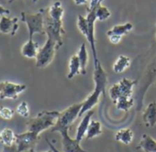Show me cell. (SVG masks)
<instances>
[{
    "label": "cell",
    "mask_w": 156,
    "mask_h": 152,
    "mask_svg": "<svg viewBox=\"0 0 156 152\" xmlns=\"http://www.w3.org/2000/svg\"><path fill=\"white\" fill-rule=\"evenodd\" d=\"M93 78L95 82V89L93 92L82 102V108L79 116H82V114H85L88 111H91L99 102V98L101 94L105 96L108 79H107V74L100 62H98L97 65H95Z\"/></svg>",
    "instance_id": "cell-1"
},
{
    "label": "cell",
    "mask_w": 156,
    "mask_h": 152,
    "mask_svg": "<svg viewBox=\"0 0 156 152\" xmlns=\"http://www.w3.org/2000/svg\"><path fill=\"white\" fill-rule=\"evenodd\" d=\"M60 115L58 111H42L36 116L29 119L26 122V127L28 131H30L37 135H40L43 131L52 128Z\"/></svg>",
    "instance_id": "cell-2"
},
{
    "label": "cell",
    "mask_w": 156,
    "mask_h": 152,
    "mask_svg": "<svg viewBox=\"0 0 156 152\" xmlns=\"http://www.w3.org/2000/svg\"><path fill=\"white\" fill-rule=\"evenodd\" d=\"M44 9H40L37 13L21 12V20L26 24L29 32V39H33L34 34H46Z\"/></svg>",
    "instance_id": "cell-3"
},
{
    "label": "cell",
    "mask_w": 156,
    "mask_h": 152,
    "mask_svg": "<svg viewBox=\"0 0 156 152\" xmlns=\"http://www.w3.org/2000/svg\"><path fill=\"white\" fill-rule=\"evenodd\" d=\"M81 108H82V102L73 104L69 106L67 109L61 112L55 125L51 129V131L60 132L62 129L69 128L70 125L76 120V118L79 117Z\"/></svg>",
    "instance_id": "cell-4"
},
{
    "label": "cell",
    "mask_w": 156,
    "mask_h": 152,
    "mask_svg": "<svg viewBox=\"0 0 156 152\" xmlns=\"http://www.w3.org/2000/svg\"><path fill=\"white\" fill-rule=\"evenodd\" d=\"M59 45L57 42L52 39L51 37L47 36L46 43L43 44L42 47L40 48L39 53L37 54L36 59V67L38 68H44L49 65L55 55V52L59 49Z\"/></svg>",
    "instance_id": "cell-5"
},
{
    "label": "cell",
    "mask_w": 156,
    "mask_h": 152,
    "mask_svg": "<svg viewBox=\"0 0 156 152\" xmlns=\"http://www.w3.org/2000/svg\"><path fill=\"white\" fill-rule=\"evenodd\" d=\"M27 90V85L18 84L9 80L0 81V100L16 101Z\"/></svg>",
    "instance_id": "cell-6"
},
{
    "label": "cell",
    "mask_w": 156,
    "mask_h": 152,
    "mask_svg": "<svg viewBox=\"0 0 156 152\" xmlns=\"http://www.w3.org/2000/svg\"><path fill=\"white\" fill-rule=\"evenodd\" d=\"M98 8V6L97 7H89L87 9V24H88V34L87 36V40L88 41L91 50H92V54H93V57H94V65H97V64L99 62L98 58V54H97V49H96V38H95V23L97 19V9Z\"/></svg>",
    "instance_id": "cell-7"
},
{
    "label": "cell",
    "mask_w": 156,
    "mask_h": 152,
    "mask_svg": "<svg viewBox=\"0 0 156 152\" xmlns=\"http://www.w3.org/2000/svg\"><path fill=\"white\" fill-rule=\"evenodd\" d=\"M135 84H136L135 80H131L126 78L122 79L119 82L114 84L109 89V95L113 103L119 97H122V96L131 97L132 92H133V87L135 86Z\"/></svg>",
    "instance_id": "cell-8"
},
{
    "label": "cell",
    "mask_w": 156,
    "mask_h": 152,
    "mask_svg": "<svg viewBox=\"0 0 156 152\" xmlns=\"http://www.w3.org/2000/svg\"><path fill=\"white\" fill-rule=\"evenodd\" d=\"M38 140L39 135L28 130L22 134H17L16 146L18 152H24L26 150L30 151L34 149L36 144L38 143Z\"/></svg>",
    "instance_id": "cell-9"
},
{
    "label": "cell",
    "mask_w": 156,
    "mask_h": 152,
    "mask_svg": "<svg viewBox=\"0 0 156 152\" xmlns=\"http://www.w3.org/2000/svg\"><path fill=\"white\" fill-rule=\"evenodd\" d=\"M44 20L46 35L54 39L57 42L59 47H61L62 45V35L65 33V31L62 28V21H54L49 16H47Z\"/></svg>",
    "instance_id": "cell-10"
},
{
    "label": "cell",
    "mask_w": 156,
    "mask_h": 152,
    "mask_svg": "<svg viewBox=\"0 0 156 152\" xmlns=\"http://www.w3.org/2000/svg\"><path fill=\"white\" fill-rule=\"evenodd\" d=\"M62 135V145L63 152H88L85 150L75 138L69 135V128L62 129L59 132Z\"/></svg>",
    "instance_id": "cell-11"
},
{
    "label": "cell",
    "mask_w": 156,
    "mask_h": 152,
    "mask_svg": "<svg viewBox=\"0 0 156 152\" xmlns=\"http://www.w3.org/2000/svg\"><path fill=\"white\" fill-rule=\"evenodd\" d=\"M18 21V18H9L8 15L1 16L0 18V32L14 36L20 28Z\"/></svg>",
    "instance_id": "cell-12"
},
{
    "label": "cell",
    "mask_w": 156,
    "mask_h": 152,
    "mask_svg": "<svg viewBox=\"0 0 156 152\" xmlns=\"http://www.w3.org/2000/svg\"><path fill=\"white\" fill-rule=\"evenodd\" d=\"M93 114H94V111H92V110L86 113L82 121L80 122L79 124H78L76 134H75V139L78 142H81L82 139L85 137V135H87V129H88V126L91 122V118H92Z\"/></svg>",
    "instance_id": "cell-13"
},
{
    "label": "cell",
    "mask_w": 156,
    "mask_h": 152,
    "mask_svg": "<svg viewBox=\"0 0 156 152\" xmlns=\"http://www.w3.org/2000/svg\"><path fill=\"white\" fill-rule=\"evenodd\" d=\"M142 120L149 128H151L156 124V102L149 103L142 113Z\"/></svg>",
    "instance_id": "cell-14"
},
{
    "label": "cell",
    "mask_w": 156,
    "mask_h": 152,
    "mask_svg": "<svg viewBox=\"0 0 156 152\" xmlns=\"http://www.w3.org/2000/svg\"><path fill=\"white\" fill-rule=\"evenodd\" d=\"M40 47L39 44L33 41V39H29L21 47V54L22 56L29 58V59H32V58H36L37 54L39 53Z\"/></svg>",
    "instance_id": "cell-15"
},
{
    "label": "cell",
    "mask_w": 156,
    "mask_h": 152,
    "mask_svg": "<svg viewBox=\"0 0 156 152\" xmlns=\"http://www.w3.org/2000/svg\"><path fill=\"white\" fill-rule=\"evenodd\" d=\"M16 139L17 134L12 129L6 127L0 131V144L4 146H12L16 143Z\"/></svg>",
    "instance_id": "cell-16"
},
{
    "label": "cell",
    "mask_w": 156,
    "mask_h": 152,
    "mask_svg": "<svg viewBox=\"0 0 156 152\" xmlns=\"http://www.w3.org/2000/svg\"><path fill=\"white\" fill-rule=\"evenodd\" d=\"M138 148L142 149L144 152H156V141L151 135L143 134Z\"/></svg>",
    "instance_id": "cell-17"
},
{
    "label": "cell",
    "mask_w": 156,
    "mask_h": 152,
    "mask_svg": "<svg viewBox=\"0 0 156 152\" xmlns=\"http://www.w3.org/2000/svg\"><path fill=\"white\" fill-rule=\"evenodd\" d=\"M81 74V65L77 54H73L69 61V72L67 74V79L72 80L75 76Z\"/></svg>",
    "instance_id": "cell-18"
},
{
    "label": "cell",
    "mask_w": 156,
    "mask_h": 152,
    "mask_svg": "<svg viewBox=\"0 0 156 152\" xmlns=\"http://www.w3.org/2000/svg\"><path fill=\"white\" fill-rule=\"evenodd\" d=\"M63 13L64 10L60 1L54 2L48 9V16L54 21H62Z\"/></svg>",
    "instance_id": "cell-19"
},
{
    "label": "cell",
    "mask_w": 156,
    "mask_h": 152,
    "mask_svg": "<svg viewBox=\"0 0 156 152\" xmlns=\"http://www.w3.org/2000/svg\"><path fill=\"white\" fill-rule=\"evenodd\" d=\"M134 138V133L129 128H123L119 130L115 135L116 141L121 142L124 145H129Z\"/></svg>",
    "instance_id": "cell-20"
},
{
    "label": "cell",
    "mask_w": 156,
    "mask_h": 152,
    "mask_svg": "<svg viewBox=\"0 0 156 152\" xmlns=\"http://www.w3.org/2000/svg\"><path fill=\"white\" fill-rule=\"evenodd\" d=\"M130 65V58L126 55H119L113 65V71L117 74H120L128 69Z\"/></svg>",
    "instance_id": "cell-21"
},
{
    "label": "cell",
    "mask_w": 156,
    "mask_h": 152,
    "mask_svg": "<svg viewBox=\"0 0 156 152\" xmlns=\"http://www.w3.org/2000/svg\"><path fill=\"white\" fill-rule=\"evenodd\" d=\"M77 56L79 58L80 65H81V74L86 75L87 74V65L88 63V53H87V45L85 43H83L81 44L79 50H78Z\"/></svg>",
    "instance_id": "cell-22"
},
{
    "label": "cell",
    "mask_w": 156,
    "mask_h": 152,
    "mask_svg": "<svg viewBox=\"0 0 156 152\" xmlns=\"http://www.w3.org/2000/svg\"><path fill=\"white\" fill-rule=\"evenodd\" d=\"M102 133H103V131H102L101 123L99 121L91 120L89 126H88V129H87V135H86L87 138V139H93L96 136L100 135Z\"/></svg>",
    "instance_id": "cell-23"
},
{
    "label": "cell",
    "mask_w": 156,
    "mask_h": 152,
    "mask_svg": "<svg viewBox=\"0 0 156 152\" xmlns=\"http://www.w3.org/2000/svg\"><path fill=\"white\" fill-rule=\"evenodd\" d=\"M132 29H133V25L130 22H127V23L121 24V25H115L114 27H112L110 30L108 31L107 35L109 36L111 34H116V35L123 36L126 33H128L129 32H130Z\"/></svg>",
    "instance_id": "cell-24"
},
{
    "label": "cell",
    "mask_w": 156,
    "mask_h": 152,
    "mask_svg": "<svg viewBox=\"0 0 156 152\" xmlns=\"http://www.w3.org/2000/svg\"><path fill=\"white\" fill-rule=\"evenodd\" d=\"M114 104L116 105L117 109L119 111H123V112H128L129 109H131V107L134 104V100L132 99V97H126V96H122L119 97L115 102Z\"/></svg>",
    "instance_id": "cell-25"
},
{
    "label": "cell",
    "mask_w": 156,
    "mask_h": 152,
    "mask_svg": "<svg viewBox=\"0 0 156 152\" xmlns=\"http://www.w3.org/2000/svg\"><path fill=\"white\" fill-rule=\"evenodd\" d=\"M97 19L98 20L100 21H105L107 20H108L111 16V12L109 11V9L102 5H99L98 8L97 9Z\"/></svg>",
    "instance_id": "cell-26"
},
{
    "label": "cell",
    "mask_w": 156,
    "mask_h": 152,
    "mask_svg": "<svg viewBox=\"0 0 156 152\" xmlns=\"http://www.w3.org/2000/svg\"><path fill=\"white\" fill-rule=\"evenodd\" d=\"M77 27L79 29L80 32L87 38L88 34V24H87V20L86 17H83L82 15H78L77 19Z\"/></svg>",
    "instance_id": "cell-27"
},
{
    "label": "cell",
    "mask_w": 156,
    "mask_h": 152,
    "mask_svg": "<svg viewBox=\"0 0 156 152\" xmlns=\"http://www.w3.org/2000/svg\"><path fill=\"white\" fill-rule=\"evenodd\" d=\"M16 113L23 117V118H28L30 116V108L29 104L26 102H21L16 108Z\"/></svg>",
    "instance_id": "cell-28"
},
{
    "label": "cell",
    "mask_w": 156,
    "mask_h": 152,
    "mask_svg": "<svg viewBox=\"0 0 156 152\" xmlns=\"http://www.w3.org/2000/svg\"><path fill=\"white\" fill-rule=\"evenodd\" d=\"M14 116V110L7 106H0V118L5 121H10Z\"/></svg>",
    "instance_id": "cell-29"
},
{
    "label": "cell",
    "mask_w": 156,
    "mask_h": 152,
    "mask_svg": "<svg viewBox=\"0 0 156 152\" xmlns=\"http://www.w3.org/2000/svg\"><path fill=\"white\" fill-rule=\"evenodd\" d=\"M108 39H109V42L113 44H117L119 43L121 39H122V36H119V35H116V34H111L108 36Z\"/></svg>",
    "instance_id": "cell-30"
},
{
    "label": "cell",
    "mask_w": 156,
    "mask_h": 152,
    "mask_svg": "<svg viewBox=\"0 0 156 152\" xmlns=\"http://www.w3.org/2000/svg\"><path fill=\"white\" fill-rule=\"evenodd\" d=\"M9 13H10V11H9L8 9H6L5 7H3V6L0 5V16H3V15H9Z\"/></svg>",
    "instance_id": "cell-31"
},
{
    "label": "cell",
    "mask_w": 156,
    "mask_h": 152,
    "mask_svg": "<svg viewBox=\"0 0 156 152\" xmlns=\"http://www.w3.org/2000/svg\"><path fill=\"white\" fill-rule=\"evenodd\" d=\"M88 0H73V2L76 6H82V5H86L87 3Z\"/></svg>",
    "instance_id": "cell-32"
},
{
    "label": "cell",
    "mask_w": 156,
    "mask_h": 152,
    "mask_svg": "<svg viewBox=\"0 0 156 152\" xmlns=\"http://www.w3.org/2000/svg\"><path fill=\"white\" fill-rule=\"evenodd\" d=\"M46 141H47V143H48V145H49L50 148L52 150V152H60V151H59V150H58V149H57V148H56L52 144H51V141H49V139H48V138H46Z\"/></svg>",
    "instance_id": "cell-33"
},
{
    "label": "cell",
    "mask_w": 156,
    "mask_h": 152,
    "mask_svg": "<svg viewBox=\"0 0 156 152\" xmlns=\"http://www.w3.org/2000/svg\"><path fill=\"white\" fill-rule=\"evenodd\" d=\"M30 152H35V151H34V149H32V150H30ZM46 152H52V150L50 149V150H48V151H46Z\"/></svg>",
    "instance_id": "cell-34"
},
{
    "label": "cell",
    "mask_w": 156,
    "mask_h": 152,
    "mask_svg": "<svg viewBox=\"0 0 156 152\" xmlns=\"http://www.w3.org/2000/svg\"><path fill=\"white\" fill-rule=\"evenodd\" d=\"M31 1H32L33 3H36V2L38 1V0H31Z\"/></svg>",
    "instance_id": "cell-35"
},
{
    "label": "cell",
    "mask_w": 156,
    "mask_h": 152,
    "mask_svg": "<svg viewBox=\"0 0 156 152\" xmlns=\"http://www.w3.org/2000/svg\"><path fill=\"white\" fill-rule=\"evenodd\" d=\"M11 1H14V0H11Z\"/></svg>",
    "instance_id": "cell-36"
},
{
    "label": "cell",
    "mask_w": 156,
    "mask_h": 152,
    "mask_svg": "<svg viewBox=\"0 0 156 152\" xmlns=\"http://www.w3.org/2000/svg\"><path fill=\"white\" fill-rule=\"evenodd\" d=\"M155 38H156V34H155Z\"/></svg>",
    "instance_id": "cell-37"
},
{
    "label": "cell",
    "mask_w": 156,
    "mask_h": 152,
    "mask_svg": "<svg viewBox=\"0 0 156 152\" xmlns=\"http://www.w3.org/2000/svg\"><path fill=\"white\" fill-rule=\"evenodd\" d=\"M0 57H1V54H0Z\"/></svg>",
    "instance_id": "cell-38"
},
{
    "label": "cell",
    "mask_w": 156,
    "mask_h": 152,
    "mask_svg": "<svg viewBox=\"0 0 156 152\" xmlns=\"http://www.w3.org/2000/svg\"><path fill=\"white\" fill-rule=\"evenodd\" d=\"M2 152H5V151H2Z\"/></svg>",
    "instance_id": "cell-39"
},
{
    "label": "cell",
    "mask_w": 156,
    "mask_h": 152,
    "mask_svg": "<svg viewBox=\"0 0 156 152\" xmlns=\"http://www.w3.org/2000/svg\"><path fill=\"white\" fill-rule=\"evenodd\" d=\"M155 25H156V24H155Z\"/></svg>",
    "instance_id": "cell-40"
}]
</instances>
